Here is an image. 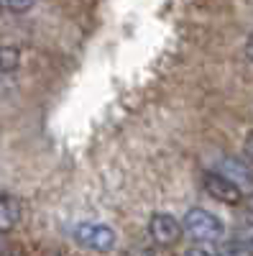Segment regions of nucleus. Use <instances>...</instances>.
<instances>
[{
	"mask_svg": "<svg viewBox=\"0 0 253 256\" xmlns=\"http://www.w3.org/2000/svg\"><path fill=\"white\" fill-rule=\"evenodd\" d=\"M182 230L187 233L192 241L197 244H215L223 238V233H225V226L218 216H213L210 210L205 208H192V210H187V216L182 220Z\"/></svg>",
	"mask_w": 253,
	"mask_h": 256,
	"instance_id": "1",
	"label": "nucleus"
},
{
	"mask_svg": "<svg viewBox=\"0 0 253 256\" xmlns=\"http://www.w3.org/2000/svg\"><path fill=\"white\" fill-rule=\"evenodd\" d=\"M74 238L77 244H82L84 248L92 251H110L115 246V230L105 223H79L74 228Z\"/></svg>",
	"mask_w": 253,
	"mask_h": 256,
	"instance_id": "2",
	"label": "nucleus"
},
{
	"mask_svg": "<svg viewBox=\"0 0 253 256\" xmlns=\"http://www.w3.org/2000/svg\"><path fill=\"white\" fill-rule=\"evenodd\" d=\"M182 233H184L182 223L174 216H169V212H156V216H151V220H149V236L154 238V244L159 248L174 246L182 238Z\"/></svg>",
	"mask_w": 253,
	"mask_h": 256,
	"instance_id": "3",
	"label": "nucleus"
},
{
	"mask_svg": "<svg viewBox=\"0 0 253 256\" xmlns=\"http://www.w3.org/2000/svg\"><path fill=\"white\" fill-rule=\"evenodd\" d=\"M205 190L210 198H215L218 202H225V205H238L243 200V190L238 184H233L228 177H223L220 172L205 174Z\"/></svg>",
	"mask_w": 253,
	"mask_h": 256,
	"instance_id": "4",
	"label": "nucleus"
},
{
	"mask_svg": "<svg viewBox=\"0 0 253 256\" xmlns=\"http://www.w3.org/2000/svg\"><path fill=\"white\" fill-rule=\"evenodd\" d=\"M220 174L223 177H228L233 184H238L241 190L243 187H251L253 184V169H251V164L248 162H243V159H236V156H225L223 162H220Z\"/></svg>",
	"mask_w": 253,
	"mask_h": 256,
	"instance_id": "5",
	"label": "nucleus"
},
{
	"mask_svg": "<svg viewBox=\"0 0 253 256\" xmlns=\"http://www.w3.org/2000/svg\"><path fill=\"white\" fill-rule=\"evenodd\" d=\"M20 218H23V205L10 192H0V233H10Z\"/></svg>",
	"mask_w": 253,
	"mask_h": 256,
	"instance_id": "6",
	"label": "nucleus"
},
{
	"mask_svg": "<svg viewBox=\"0 0 253 256\" xmlns=\"http://www.w3.org/2000/svg\"><path fill=\"white\" fill-rule=\"evenodd\" d=\"M20 67V49L0 46V74H10Z\"/></svg>",
	"mask_w": 253,
	"mask_h": 256,
	"instance_id": "7",
	"label": "nucleus"
},
{
	"mask_svg": "<svg viewBox=\"0 0 253 256\" xmlns=\"http://www.w3.org/2000/svg\"><path fill=\"white\" fill-rule=\"evenodd\" d=\"M218 256H253L238 238H228V241H220L218 248H215Z\"/></svg>",
	"mask_w": 253,
	"mask_h": 256,
	"instance_id": "8",
	"label": "nucleus"
},
{
	"mask_svg": "<svg viewBox=\"0 0 253 256\" xmlns=\"http://www.w3.org/2000/svg\"><path fill=\"white\" fill-rule=\"evenodd\" d=\"M33 6H36V0H0V8L8 13H15V16L28 13Z\"/></svg>",
	"mask_w": 253,
	"mask_h": 256,
	"instance_id": "9",
	"label": "nucleus"
},
{
	"mask_svg": "<svg viewBox=\"0 0 253 256\" xmlns=\"http://www.w3.org/2000/svg\"><path fill=\"white\" fill-rule=\"evenodd\" d=\"M0 256H26L23 246L5 238V233H0Z\"/></svg>",
	"mask_w": 253,
	"mask_h": 256,
	"instance_id": "10",
	"label": "nucleus"
},
{
	"mask_svg": "<svg viewBox=\"0 0 253 256\" xmlns=\"http://www.w3.org/2000/svg\"><path fill=\"white\" fill-rule=\"evenodd\" d=\"M233 238H238L251 254H253V223H243V226H238V230H236V236Z\"/></svg>",
	"mask_w": 253,
	"mask_h": 256,
	"instance_id": "11",
	"label": "nucleus"
},
{
	"mask_svg": "<svg viewBox=\"0 0 253 256\" xmlns=\"http://www.w3.org/2000/svg\"><path fill=\"white\" fill-rule=\"evenodd\" d=\"M184 256H218V254H215V248H210V244H205V246H192V248H187Z\"/></svg>",
	"mask_w": 253,
	"mask_h": 256,
	"instance_id": "12",
	"label": "nucleus"
},
{
	"mask_svg": "<svg viewBox=\"0 0 253 256\" xmlns=\"http://www.w3.org/2000/svg\"><path fill=\"white\" fill-rule=\"evenodd\" d=\"M243 152H246V159H248V164H253V134H248V136H246Z\"/></svg>",
	"mask_w": 253,
	"mask_h": 256,
	"instance_id": "13",
	"label": "nucleus"
},
{
	"mask_svg": "<svg viewBox=\"0 0 253 256\" xmlns=\"http://www.w3.org/2000/svg\"><path fill=\"white\" fill-rule=\"evenodd\" d=\"M141 256H172L169 251H161V248H143Z\"/></svg>",
	"mask_w": 253,
	"mask_h": 256,
	"instance_id": "14",
	"label": "nucleus"
},
{
	"mask_svg": "<svg viewBox=\"0 0 253 256\" xmlns=\"http://www.w3.org/2000/svg\"><path fill=\"white\" fill-rule=\"evenodd\" d=\"M246 56H248V62H253V34L246 41Z\"/></svg>",
	"mask_w": 253,
	"mask_h": 256,
	"instance_id": "15",
	"label": "nucleus"
},
{
	"mask_svg": "<svg viewBox=\"0 0 253 256\" xmlns=\"http://www.w3.org/2000/svg\"><path fill=\"white\" fill-rule=\"evenodd\" d=\"M248 210H251V216H253V192L248 195Z\"/></svg>",
	"mask_w": 253,
	"mask_h": 256,
	"instance_id": "16",
	"label": "nucleus"
}]
</instances>
